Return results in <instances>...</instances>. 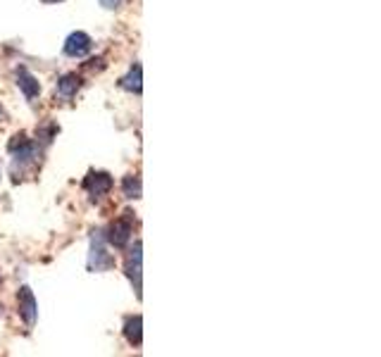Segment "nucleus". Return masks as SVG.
Here are the masks:
<instances>
[{"label": "nucleus", "instance_id": "obj_1", "mask_svg": "<svg viewBox=\"0 0 381 357\" xmlns=\"http://www.w3.org/2000/svg\"><path fill=\"white\" fill-rule=\"evenodd\" d=\"M93 241H91V253H88V269L91 271H108L114 264L112 255L105 250L103 243V231H93Z\"/></svg>", "mask_w": 381, "mask_h": 357}, {"label": "nucleus", "instance_id": "obj_2", "mask_svg": "<svg viewBox=\"0 0 381 357\" xmlns=\"http://www.w3.org/2000/svg\"><path fill=\"white\" fill-rule=\"evenodd\" d=\"M141 262H143V253H141V241H136L134 243V248L129 250V255H127V276H129V281H132V286H134V293H136V298L141 300Z\"/></svg>", "mask_w": 381, "mask_h": 357}, {"label": "nucleus", "instance_id": "obj_3", "mask_svg": "<svg viewBox=\"0 0 381 357\" xmlns=\"http://www.w3.org/2000/svg\"><path fill=\"white\" fill-rule=\"evenodd\" d=\"M127 217H119L114 219V224L110 226V234H108V241L110 245H114V248H127L129 241H132V234H134V222L132 217H129V212H124Z\"/></svg>", "mask_w": 381, "mask_h": 357}, {"label": "nucleus", "instance_id": "obj_4", "mask_svg": "<svg viewBox=\"0 0 381 357\" xmlns=\"http://www.w3.org/2000/svg\"><path fill=\"white\" fill-rule=\"evenodd\" d=\"M112 177H110L108 172H91L84 181V188L88 190V195H91V200H100L105 198V195L112 190Z\"/></svg>", "mask_w": 381, "mask_h": 357}, {"label": "nucleus", "instance_id": "obj_5", "mask_svg": "<svg viewBox=\"0 0 381 357\" xmlns=\"http://www.w3.org/2000/svg\"><path fill=\"white\" fill-rule=\"evenodd\" d=\"M17 308H19V317L24 319V324L27 326H34L38 319V305H36V298H34L32 288H19L17 293Z\"/></svg>", "mask_w": 381, "mask_h": 357}, {"label": "nucleus", "instance_id": "obj_6", "mask_svg": "<svg viewBox=\"0 0 381 357\" xmlns=\"http://www.w3.org/2000/svg\"><path fill=\"white\" fill-rule=\"evenodd\" d=\"M91 48H93L91 36L84 32L69 34L67 41H64V55H67V58H86V55L91 53Z\"/></svg>", "mask_w": 381, "mask_h": 357}, {"label": "nucleus", "instance_id": "obj_7", "mask_svg": "<svg viewBox=\"0 0 381 357\" xmlns=\"http://www.w3.org/2000/svg\"><path fill=\"white\" fill-rule=\"evenodd\" d=\"M14 77H17V86H19V90H22L27 100H34L38 93H41V84H38V79L34 77L27 67H17Z\"/></svg>", "mask_w": 381, "mask_h": 357}, {"label": "nucleus", "instance_id": "obj_8", "mask_svg": "<svg viewBox=\"0 0 381 357\" xmlns=\"http://www.w3.org/2000/svg\"><path fill=\"white\" fill-rule=\"evenodd\" d=\"M124 338H127V343L134 345V348H138V345L143 343V319H141V315L129 317L127 319V324H124Z\"/></svg>", "mask_w": 381, "mask_h": 357}, {"label": "nucleus", "instance_id": "obj_9", "mask_svg": "<svg viewBox=\"0 0 381 357\" xmlns=\"http://www.w3.org/2000/svg\"><path fill=\"white\" fill-rule=\"evenodd\" d=\"M79 88H82V79L77 74H64V77L58 79V86H55V90H58V95L62 100H72Z\"/></svg>", "mask_w": 381, "mask_h": 357}, {"label": "nucleus", "instance_id": "obj_10", "mask_svg": "<svg viewBox=\"0 0 381 357\" xmlns=\"http://www.w3.org/2000/svg\"><path fill=\"white\" fill-rule=\"evenodd\" d=\"M119 86H122L124 90H129V93L141 95V90H143V84H141V64H134V67L129 69L127 77L119 82Z\"/></svg>", "mask_w": 381, "mask_h": 357}, {"label": "nucleus", "instance_id": "obj_11", "mask_svg": "<svg viewBox=\"0 0 381 357\" xmlns=\"http://www.w3.org/2000/svg\"><path fill=\"white\" fill-rule=\"evenodd\" d=\"M122 193H124V198H129V200L141 198V179L134 177V174L124 177V181H122Z\"/></svg>", "mask_w": 381, "mask_h": 357}, {"label": "nucleus", "instance_id": "obj_12", "mask_svg": "<svg viewBox=\"0 0 381 357\" xmlns=\"http://www.w3.org/2000/svg\"><path fill=\"white\" fill-rule=\"evenodd\" d=\"M124 0H100V5H103V8H108V10H114V8H119V5H122Z\"/></svg>", "mask_w": 381, "mask_h": 357}, {"label": "nucleus", "instance_id": "obj_13", "mask_svg": "<svg viewBox=\"0 0 381 357\" xmlns=\"http://www.w3.org/2000/svg\"><path fill=\"white\" fill-rule=\"evenodd\" d=\"M0 122H5V110H3V105H0Z\"/></svg>", "mask_w": 381, "mask_h": 357}, {"label": "nucleus", "instance_id": "obj_14", "mask_svg": "<svg viewBox=\"0 0 381 357\" xmlns=\"http://www.w3.org/2000/svg\"><path fill=\"white\" fill-rule=\"evenodd\" d=\"M46 3H60V0H46Z\"/></svg>", "mask_w": 381, "mask_h": 357}]
</instances>
